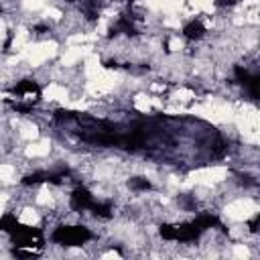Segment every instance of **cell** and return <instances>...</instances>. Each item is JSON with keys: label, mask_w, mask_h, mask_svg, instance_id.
Returning a JSON list of instances; mask_svg holds the SVG:
<instances>
[{"label": "cell", "mask_w": 260, "mask_h": 260, "mask_svg": "<svg viewBox=\"0 0 260 260\" xmlns=\"http://www.w3.org/2000/svg\"><path fill=\"white\" fill-rule=\"evenodd\" d=\"M221 209H223V215L230 221H234V223H246L252 217H258L260 205L254 199V195H236V197L228 199L221 205Z\"/></svg>", "instance_id": "1"}, {"label": "cell", "mask_w": 260, "mask_h": 260, "mask_svg": "<svg viewBox=\"0 0 260 260\" xmlns=\"http://www.w3.org/2000/svg\"><path fill=\"white\" fill-rule=\"evenodd\" d=\"M18 175H20V169L16 162H0V185H4V187L16 185Z\"/></svg>", "instance_id": "3"}, {"label": "cell", "mask_w": 260, "mask_h": 260, "mask_svg": "<svg viewBox=\"0 0 260 260\" xmlns=\"http://www.w3.org/2000/svg\"><path fill=\"white\" fill-rule=\"evenodd\" d=\"M51 152H53V140L51 138H37V140H30L22 146V156H26L28 160L47 158Z\"/></svg>", "instance_id": "2"}]
</instances>
